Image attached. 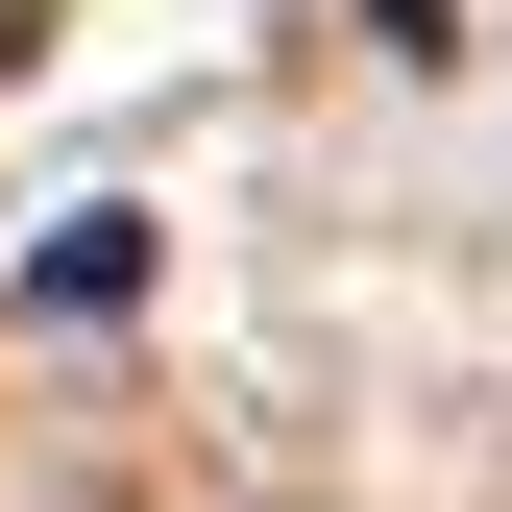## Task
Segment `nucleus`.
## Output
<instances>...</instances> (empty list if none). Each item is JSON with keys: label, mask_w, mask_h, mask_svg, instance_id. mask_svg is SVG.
I'll return each instance as SVG.
<instances>
[{"label": "nucleus", "mask_w": 512, "mask_h": 512, "mask_svg": "<svg viewBox=\"0 0 512 512\" xmlns=\"http://www.w3.org/2000/svg\"><path fill=\"white\" fill-rule=\"evenodd\" d=\"M0 49H25V0H0Z\"/></svg>", "instance_id": "nucleus-2"}, {"label": "nucleus", "mask_w": 512, "mask_h": 512, "mask_svg": "<svg viewBox=\"0 0 512 512\" xmlns=\"http://www.w3.org/2000/svg\"><path fill=\"white\" fill-rule=\"evenodd\" d=\"M122 293H147V220H49L25 244V317H122Z\"/></svg>", "instance_id": "nucleus-1"}]
</instances>
